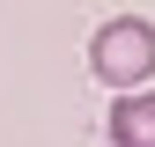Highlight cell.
Returning a JSON list of instances; mask_svg holds the SVG:
<instances>
[{
	"label": "cell",
	"instance_id": "6da1fadb",
	"mask_svg": "<svg viewBox=\"0 0 155 147\" xmlns=\"http://www.w3.org/2000/svg\"><path fill=\"white\" fill-rule=\"evenodd\" d=\"M89 74L104 88H148L155 81V22L148 15H111L89 37Z\"/></svg>",
	"mask_w": 155,
	"mask_h": 147
},
{
	"label": "cell",
	"instance_id": "7a4b0ae2",
	"mask_svg": "<svg viewBox=\"0 0 155 147\" xmlns=\"http://www.w3.org/2000/svg\"><path fill=\"white\" fill-rule=\"evenodd\" d=\"M111 147H155V88H118V103H111Z\"/></svg>",
	"mask_w": 155,
	"mask_h": 147
}]
</instances>
